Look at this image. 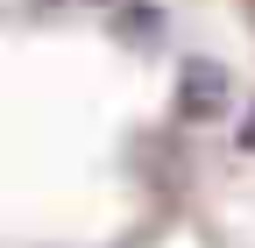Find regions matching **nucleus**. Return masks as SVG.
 Masks as SVG:
<instances>
[{
	"label": "nucleus",
	"mask_w": 255,
	"mask_h": 248,
	"mask_svg": "<svg viewBox=\"0 0 255 248\" xmlns=\"http://www.w3.org/2000/svg\"><path fill=\"white\" fill-rule=\"evenodd\" d=\"M248 14H255V0H248Z\"/></svg>",
	"instance_id": "1"
}]
</instances>
